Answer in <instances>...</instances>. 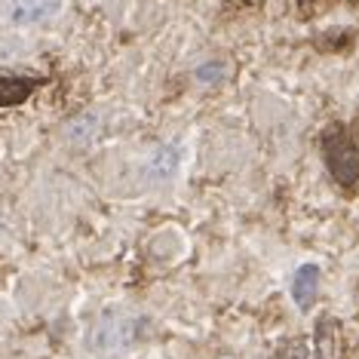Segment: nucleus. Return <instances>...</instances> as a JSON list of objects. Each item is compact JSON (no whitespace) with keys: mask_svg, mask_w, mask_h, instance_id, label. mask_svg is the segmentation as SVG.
Masks as SVG:
<instances>
[{"mask_svg":"<svg viewBox=\"0 0 359 359\" xmlns=\"http://www.w3.org/2000/svg\"><path fill=\"white\" fill-rule=\"evenodd\" d=\"M323 157L329 172L341 187H353L359 182V148L341 126H334L323 138Z\"/></svg>","mask_w":359,"mask_h":359,"instance_id":"f257e3e1","label":"nucleus"},{"mask_svg":"<svg viewBox=\"0 0 359 359\" xmlns=\"http://www.w3.org/2000/svg\"><path fill=\"white\" fill-rule=\"evenodd\" d=\"M65 0H0V13L4 19L15 28H28L50 22L53 15H59Z\"/></svg>","mask_w":359,"mask_h":359,"instance_id":"f03ea898","label":"nucleus"},{"mask_svg":"<svg viewBox=\"0 0 359 359\" xmlns=\"http://www.w3.org/2000/svg\"><path fill=\"white\" fill-rule=\"evenodd\" d=\"M316 292H320V267L316 264H301L295 273V283H292V298L301 310H310L316 301Z\"/></svg>","mask_w":359,"mask_h":359,"instance_id":"7ed1b4c3","label":"nucleus"},{"mask_svg":"<svg viewBox=\"0 0 359 359\" xmlns=\"http://www.w3.org/2000/svg\"><path fill=\"white\" fill-rule=\"evenodd\" d=\"M313 350L316 359H338V323L332 316H320L316 320V334H313Z\"/></svg>","mask_w":359,"mask_h":359,"instance_id":"20e7f679","label":"nucleus"},{"mask_svg":"<svg viewBox=\"0 0 359 359\" xmlns=\"http://www.w3.org/2000/svg\"><path fill=\"white\" fill-rule=\"evenodd\" d=\"M37 80L28 77H0V108H13V104H22L34 93Z\"/></svg>","mask_w":359,"mask_h":359,"instance_id":"39448f33","label":"nucleus"},{"mask_svg":"<svg viewBox=\"0 0 359 359\" xmlns=\"http://www.w3.org/2000/svg\"><path fill=\"white\" fill-rule=\"evenodd\" d=\"M178 166V151L175 148H160L157 154H154L151 160V172H154V182H160V178H169L175 172Z\"/></svg>","mask_w":359,"mask_h":359,"instance_id":"423d86ee","label":"nucleus"},{"mask_svg":"<svg viewBox=\"0 0 359 359\" xmlns=\"http://www.w3.org/2000/svg\"><path fill=\"white\" fill-rule=\"evenodd\" d=\"M283 359H307V347L301 344V341H292V344L283 350Z\"/></svg>","mask_w":359,"mask_h":359,"instance_id":"0eeeda50","label":"nucleus"}]
</instances>
